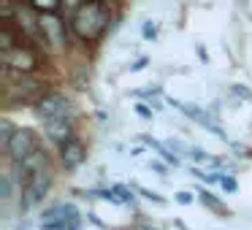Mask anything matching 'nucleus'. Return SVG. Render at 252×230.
<instances>
[{
    "instance_id": "13",
    "label": "nucleus",
    "mask_w": 252,
    "mask_h": 230,
    "mask_svg": "<svg viewBox=\"0 0 252 230\" xmlns=\"http://www.w3.org/2000/svg\"><path fill=\"white\" fill-rule=\"evenodd\" d=\"M136 114L141 116V119H152V116H155V109H149L147 103H138V106H136Z\"/></svg>"
},
{
    "instance_id": "6",
    "label": "nucleus",
    "mask_w": 252,
    "mask_h": 230,
    "mask_svg": "<svg viewBox=\"0 0 252 230\" xmlns=\"http://www.w3.org/2000/svg\"><path fill=\"white\" fill-rule=\"evenodd\" d=\"M33 111H35V116L41 119V125L55 122V119H73L76 122V111H73L71 100L63 98L60 92H52V89L33 106Z\"/></svg>"
},
{
    "instance_id": "19",
    "label": "nucleus",
    "mask_w": 252,
    "mask_h": 230,
    "mask_svg": "<svg viewBox=\"0 0 252 230\" xmlns=\"http://www.w3.org/2000/svg\"><path fill=\"white\" fill-rule=\"evenodd\" d=\"M220 184H222V190H225V192H233V190H236V181H233V179H228V176H222V179H220Z\"/></svg>"
},
{
    "instance_id": "12",
    "label": "nucleus",
    "mask_w": 252,
    "mask_h": 230,
    "mask_svg": "<svg viewBox=\"0 0 252 230\" xmlns=\"http://www.w3.org/2000/svg\"><path fill=\"white\" fill-rule=\"evenodd\" d=\"M114 192H117V195H120V201H122V203H133V192L127 190V187L117 184V187H114Z\"/></svg>"
},
{
    "instance_id": "15",
    "label": "nucleus",
    "mask_w": 252,
    "mask_h": 230,
    "mask_svg": "<svg viewBox=\"0 0 252 230\" xmlns=\"http://www.w3.org/2000/svg\"><path fill=\"white\" fill-rule=\"evenodd\" d=\"M174 201L182 203V206H190V203H192V192L182 190V192H176V195H174Z\"/></svg>"
},
{
    "instance_id": "14",
    "label": "nucleus",
    "mask_w": 252,
    "mask_h": 230,
    "mask_svg": "<svg viewBox=\"0 0 252 230\" xmlns=\"http://www.w3.org/2000/svg\"><path fill=\"white\" fill-rule=\"evenodd\" d=\"M138 192H141L147 201H155V203H165V198H160L158 192H152V190H147V187H138Z\"/></svg>"
},
{
    "instance_id": "1",
    "label": "nucleus",
    "mask_w": 252,
    "mask_h": 230,
    "mask_svg": "<svg viewBox=\"0 0 252 230\" xmlns=\"http://www.w3.org/2000/svg\"><path fill=\"white\" fill-rule=\"evenodd\" d=\"M114 22V11H111V0H87L71 19V33L79 44L93 46L100 38H106V33L111 30Z\"/></svg>"
},
{
    "instance_id": "4",
    "label": "nucleus",
    "mask_w": 252,
    "mask_h": 230,
    "mask_svg": "<svg viewBox=\"0 0 252 230\" xmlns=\"http://www.w3.org/2000/svg\"><path fill=\"white\" fill-rule=\"evenodd\" d=\"M52 184H55V168H52V160H46V163L35 165L28 173V179H25L22 198H19V211L28 214L30 208L38 206V203L49 195Z\"/></svg>"
},
{
    "instance_id": "3",
    "label": "nucleus",
    "mask_w": 252,
    "mask_h": 230,
    "mask_svg": "<svg viewBox=\"0 0 252 230\" xmlns=\"http://www.w3.org/2000/svg\"><path fill=\"white\" fill-rule=\"evenodd\" d=\"M46 62V52L35 46L33 41H22V44L11 46V49L0 52V65L3 71L11 73H38Z\"/></svg>"
},
{
    "instance_id": "8",
    "label": "nucleus",
    "mask_w": 252,
    "mask_h": 230,
    "mask_svg": "<svg viewBox=\"0 0 252 230\" xmlns=\"http://www.w3.org/2000/svg\"><path fill=\"white\" fill-rule=\"evenodd\" d=\"M198 198H201V203H203V206H209V208H212V211L222 214V217H225V214H228V206H225V203L220 201V198H214L212 192L206 190V187H201V190H198Z\"/></svg>"
},
{
    "instance_id": "18",
    "label": "nucleus",
    "mask_w": 252,
    "mask_h": 230,
    "mask_svg": "<svg viewBox=\"0 0 252 230\" xmlns=\"http://www.w3.org/2000/svg\"><path fill=\"white\" fill-rule=\"evenodd\" d=\"M190 157L198 160V163H203V160H206V152H203L201 146H192V149H190Z\"/></svg>"
},
{
    "instance_id": "2",
    "label": "nucleus",
    "mask_w": 252,
    "mask_h": 230,
    "mask_svg": "<svg viewBox=\"0 0 252 230\" xmlns=\"http://www.w3.org/2000/svg\"><path fill=\"white\" fill-rule=\"evenodd\" d=\"M49 92V84L35 79V73H11L3 71V106H35Z\"/></svg>"
},
{
    "instance_id": "17",
    "label": "nucleus",
    "mask_w": 252,
    "mask_h": 230,
    "mask_svg": "<svg viewBox=\"0 0 252 230\" xmlns=\"http://www.w3.org/2000/svg\"><path fill=\"white\" fill-rule=\"evenodd\" d=\"M147 65H149V60H147V57H138V60L130 65V73H138V71H144Z\"/></svg>"
},
{
    "instance_id": "5",
    "label": "nucleus",
    "mask_w": 252,
    "mask_h": 230,
    "mask_svg": "<svg viewBox=\"0 0 252 230\" xmlns=\"http://www.w3.org/2000/svg\"><path fill=\"white\" fill-rule=\"evenodd\" d=\"M38 149H41V138L35 136L30 127H17V130L11 133V138L3 144L6 163H22V160H28L30 154L38 152Z\"/></svg>"
},
{
    "instance_id": "16",
    "label": "nucleus",
    "mask_w": 252,
    "mask_h": 230,
    "mask_svg": "<svg viewBox=\"0 0 252 230\" xmlns=\"http://www.w3.org/2000/svg\"><path fill=\"white\" fill-rule=\"evenodd\" d=\"M233 95H239V98H244V100H252V92L244 89V84H233Z\"/></svg>"
},
{
    "instance_id": "7",
    "label": "nucleus",
    "mask_w": 252,
    "mask_h": 230,
    "mask_svg": "<svg viewBox=\"0 0 252 230\" xmlns=\"http://www.w3.org/2000/svg\"><path fill=\"white\" fill-rule=\"evenodd\" d=\"M57 154H60V165L65 171H76L79 165L87 160V146H84V141L73 133L71 138H65L63 144H57Z\"/></svg>"
},
{
    "instance_id": "9",
    "label": "nucleus",
    "mask_w": 252,
    "mask_h": 230,
    "mask_svg": "<svg viewBox=\"0 0 252 230\" xmlns=\"http://www.w3.org/2000/svg\"><path fill=\"white\" fill-rule=\"evenodd\" d=\"M144 141H147L149 146H152V149H155V152H158L163 160H168L171 165H179V157H176V154H171V152H168V146H165L163 141H158V138H144Z\"/></svg>"
},
{
    "instance_id": "10",
    "label": "nucleus",
    "mask_w": 252,
    "mask_h": 230,
    "mask_svg": "<svg viewBox=\"0 0 252 230\" xmlns=\"http://www.w3.org/2000/svg\"><path fill=\"white\" fill-rule=\"evenodd\" d=\"M33 8H38V11H60L63 0H28Z\"/></svg>"
},
{
    "instance_id": "11",
    "label": "nucleus",
    "mask_w": 252,
    "mask_h": 230,
    "mask_svg": "<svg viewBox=\"0 0 252 230\" xmlns=\"http://www.w3.org/2000/svg\"><path fill=\"white\" fill-rule=\"evenodd\" d=\"M141 35H144L147 41H155V38H158V22H144Z\"/></svg>"
},
{
    "instance_id": "20",
    "label": "nucleus",
    "mask_w": 252,
    "mask_h": 230,
    "mask_svg": "<svg viewBox=\"0 0 252 230\" xmlns=\"http://www.w3.org/2000/svg\"><path fill=\"white\" fill-rule=\"evenodd\" d=\"M149 168H152V171H158V173H163V176H165V165H163V163H158V160H155V163L149 165Z\"/></svg>"
}]
</instances>
